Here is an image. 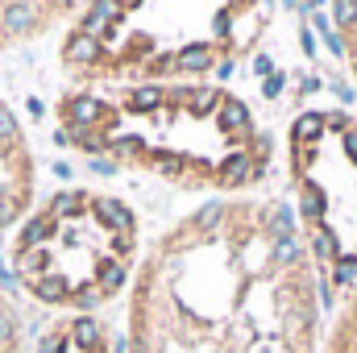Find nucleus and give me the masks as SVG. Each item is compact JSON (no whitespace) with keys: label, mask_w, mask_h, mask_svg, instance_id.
<instances>
[{"label":"nucleus","mask_w":357,"mask_h":353,"mask_svg":"<svg viewBox=\"0 0 357 353\" xmlns=\"http://www.w3.org/2000/svg\"><path fill=\"white\" fill-rule=\"evenodd\" d=\"M295 163L303 212L316 225V254L333 262V246L345 212V250L337 283L357 278V125L341 112H307L295 121Z\"/></svg>","instance_id":"obj_1"},{"label":"nucleus","mask_w":357,"mask_h":353,"mask_svg":"<svg viewBox=\"0 0 357 353\" xmlns=\"http://www.w3.org/2000/svg\"><path fill=\"white\" fill-rule=\"evenodd\" d=\"M258 175H262V167H258V158L245 154V150H237V154H229V158L220 163V183H229V187H237V183H254Z\"/></svg>","instance_id":"obj_2"},{"label":"nucleus","mask_w":357,"mask_h":353,"mask_svg":"<svg viewBox=\"0 0 357 353\" xmlns=\"http://www.w3.org/2000/svg\"><path fill=\"white\" fill-rule=\"evenodd\" d=\"M337 25H341V50L354 59V75H357V0H337Z\"/></svg>","instance_id":"obj_3"},{"label":"nucleus","mask_w":357,"mask_h":353,"mask_svg":"<svg viewBox=\"0 0 357 353\" xmlns=\"http://www.w3.org/2000/svg\"><path fill=\"white\" fill-rule=\"evenodd\" d=\"M116 13H121V0H96L88 13V21H84V33H91V38H100L112 21H116Z\"/></svg>","instance_id":"obj_4"},{"label":"nucleus","mask_w":357,"mask_h":353,"mask_svg":"<svg viewBox=\"0 0 357 353\" xmlns=\"http://www.w3.org/2000/svg\"><path fill=\"white\" fill-rule=\"evenodd\" d=\"M220 129L233 133V137H250V112H245L241 100H225V108H220Z\"/></svg>","instance_id":"obj_5"},{"label":"nucleus","mask_w":357,"mask_h":353,"mask_svg":"<svg viewBox=\"0 0 357 353\" xmlns=\"http://www.w3.org/2000/svg\"><path fill=\"white\" fill-rule=\"evenodd\" d=\"M175 67L178 71H204V67H212V46H183L175 54Z\"/></svg>","instance_id":"obj_6"},{"label":"nucleus","mask_w":357,"mask_h":353,"mask_svg":"<svg viewBox=\"0 0 357 353\" xmlns=\"http://www.w3.org/2000/svg\"><path fill=\"white\" fill-rule=\"evenodd\" d=\"M33 17H38L33 4H29V0H17V4H8V13H4V29H8V33H25V29L33 25Z\"/></svg>","instance_id":"obj_7"},{"label":"nucleus","mask_w":357,"mask_h":353,"mask_svg":"<svg viewBox=\"0 0 357 353\" xmlns=\"http://www.w3.org/2000/svg\"><path fill=\"white\" fill-rule=\"evenodd\" d=\"M96 212H100L112 229H129V208H125L121 200H112V195H96Z\"/></svg>","instance_id":"obj_8"},{"label":"nucleus","mask_w":357,"mask_h":353,"mask_svg":"<svg viewBox=\"0 0 357 353\" xmlns=\"http://www.w3.org/2000/svg\"><path fill=\"white\" fill-rule=\"evenodd\" d=\"M96 54H100V42H96L91 33H84V29L67 42V59H71V63H96Z\"/></svg>","instance_id":"obj_9"},{"label":"nucleus","mask_w":357,"mask_h":353,"mask_svg":"<svg viewBox=\"0 0 357 353\" xmlns=\"http://www.w3.org/2000/svg\"><path fill=\"white\" fill-rule=\"evenodd\" d=\"M67 291H71V287H67L63 278H38V283H33V295H38V299H50V303L67 299Z\"/></svg>","instance_id":"obj_10"},{"label":"nucleus","mask_w":357,"mask_h":353,"mask_svg":"<svg viewBox=\"0 0 357 353\" xmlns=\"http://www.w3.org/2000/svg\"><path fill=\"white\" fill-rule=\"evenodd\" d=\"M100 117V100H91V96H79V100H71V121L75 125H88Z\"/></svg>","instance_id":"obj_11"},{"label":"nucleus","mask_w":357,"mask_h":353,"mask_svg":"<svg viewBox=\"0 0 357 353\" xmlns=\"http://www.w3.org/2000/svg\"><path fill=\"white\" fill-rule=\"evenodd\" d=\"M46 233H50V220H46V216H38V220H29V225H25L21 246H25V250H38V246L46 241Z\"/></svg>","instance_id":"obj_12"},{"label":"nucleus","mask_w":357,"mask_h":353,"mask_svg":"<svg viewBox=\"0 0 357 353\" xmlns=\"http://www.w3.org/2000/svg\"><path fill=\"white\" fill-rule=\"evenodd\" d=\"M158 100H162V91H158V88H137L133 96H129V104H133L137 112H154V108H158Z\"/></svg>","instance_id":"obj_13"},{"label":"nucleus","mask_w":357,"mask_h":353,"mask_svg":"<svg viewBox=\"0 0 357 353\" xmlns=\"http://www.w3.org/2000/svg\"><path fill=\"white\" fill-rule=\"evenodd\" d=\"M75 341H79L84 350H96V345H100V329H96V320H79V324H75Z\"/></svg>","instance_id":"obj_14"},{"label":"nucleus","mask_w":357,"mask_h":353,"mask_svg":"<svg viewBox=\"0 0 357 353\" xmlns=\"http://www.w3.org/2000/svg\"><path fill=\"white\" fill-rule=\"evenodd\" d=\"M220 216H225V204H208L204 212H195V229L204 233V229H212V225H216Z\"/></svg>","instance_id":"obj_15"},{"label":"nucleus","mask_w":357,"mask_h":353,"mask_svg":"<svg viewBox=\"0 0 357 353\" xmlns=\"http://www.w3.org/2000/svg\"><path fill=\"white\" fill-rule=\"evenodd\" d=\"M100 283H104V291H116V287L125 283V266L108 262V266H104V274H100Z\"/></svg>","instance_id":"obj_16"},{"label":"nucleus","mask_w":357,"mask_h":353,"mask_svg":"<svg viewBox=\"0 0 357 353\" xmlns=\"http://www.w3.org/2000/svg\"><path fill=\"white\" fill-rule=\"evenodd\" d=\"M79 200H84V195H54L50 212H54V216H71V212L79 208Z\"/></svg>","instance_id":"obj_17"},{"label":"nucleus","mask_w":357,"mask_h":353,"mask_svg":"<svg viewBox=\"0 0 357 353\" xmlns=\"http://www.w3.org/2000/svg\"><path fill=\"white\" fill-rule=\"evenodd\" d=\"M17 137V121L8 117V108H0V142H13Z\"/></svg>","instance_id":"obj_18"},{"label":"nucleus","mask_w":357,"mask_h":353,"mask_svg":"<svg viewBox=\"0 0 357 353\" xmlns=\"http://www.w3.org/2000/svg\"><path fill=\"white\" fill-rule=\"evenodd\" d=\"M75 303H79V308H96V303H100V287H84V291L75 295Z\"/></svg>","instance_id":"obj_19"},{"label":"nucleus","mask_w":357,"mask_h":353,"mask_svg":"<svg viewBox=\"0 0 357 353\" xmlns=\"http://www.w3.org/2000/svg\"><path fill=\"white\" fill-rule=\"evenodd\" d=\"M191 108H195V112H212V108H216V96H212V91H199V96L191 100Z\"/></svg>","instance_id":"obj_20"},{"label":"nucleus","mask_w":357,"mask_h":353,"mask_svg":"<svg viewBox=\"0 0 357 353\" xmlns=\"http://www.w3.org/2000/svg\"><path fill=\"white\" fill-rule=\"evenodd\" d=\"M17 216V200H0V225H8Z\"/></svg>","instance_id":"obj_21"},{"label":"nucleus","mask_w":357,"mask_h":353,"mask_svg":"<svg viewBox=\"0 0 357 353\" xmlns=\"http://www.w3.org/2000/svg\"><path fill=\"white\" fill-rule=\"evenodd\" d=\"M8 341H13V320L0 312V345H8Z\"/></svg>","instance_id":"obj_22"},{"label":"nucleus","mask_w":357,"mask_h":353,"mask_svg":"<svg viewBox=\"0 0 357 353\" xmlns=\"http://www.w3.org/2000/svg\"><path fill=\"white\" fill-rule=\"evenodd\" d=\"M116 150H125V154H133V150H142V142H137V137H116Z\"/></svg>","instance_id":"obj_23"},{"label":"nucleus","mask_w":357,"mask_h":353,"mask_svg":"<svg viewBox=\"0 0 357 353\" xmlns=\"http://www.w3.org/2000/svg\"><path fill=\"white\" fill-rule=\"evenodd\" d=\"M91 167H96V171H100V175H112V171H116V167H112V163H108V158H96V163H91Z\"/></svg>","instance_id":"obj_24"},{"label":"nucleus","mask_w":357,"mask_h":353,"mask_svg":"<svg viewBox=\"0 0 357 353\" xmlns=\"http://www.w3.org/2000/svg\"><path fill=\"white\" fill-rule=\"evenodd\" d=\"M46 353H67V341H46Z\"/></svg>","instance_id":"obj_25"},{"label":"nucleus","mask_w":357,"mask_h":353,"mask_svg":"<svg viewBox=\"0 0 357 353\" xmlns=\"http://www.w3.org/2000/svg\"><path fill=\"white\" fill-rule=\"evenodd\" d=\"M133 4H142V0H121V8H133Z\"/></svg>","instance_id":"obj_26"}]
</instances>
